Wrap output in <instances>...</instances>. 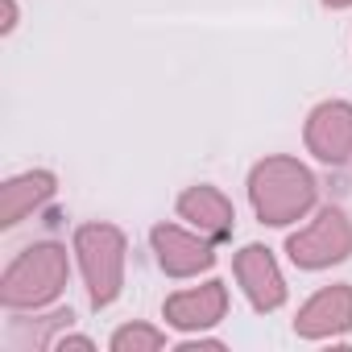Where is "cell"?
<instances>
[{
    "instance_id": "obj_1",
    "label": "cell",
    "mask_w": 352,
    "mask_h": 352,
    "mask_svg": "<svg viewBox=\"0 0 352 352\" xmlns=\"http://www.w3.org/2000/svg\"><path fill=\"white\" fill-rule=\"evenodd\" d=\"M315 199H319L315 174L290 153L261 157L249 170V204L265 228H286V224L307 220Z\"/></svg>"
},
{
    "instance_id": "obj_2",
    "label": "cell",
    "mask_w": 352,
    "mask_h": 352,
    "mask_svg": "<svg viewBox=\"0 0 352 352\" xmlns=\"http://www.w3.org/2000/svg\"><path fill=\"white\" fill-rule=\"evenodd\" d=\"M67 278H71L67 249L54 241H38L9 261L5 278H0V302L9 311H42L67 290Z\"/></svg>"
},
{
    "instance_id": "obj_3",
    "label": "cell",
    "mask_w": 352,
    "mask_h": 352,
    "mask_svg": "<svg viewBox=\"0 0 352 352\" xmlns=\"http://www.w3.org/2000/svg\"><path fill=\"white\" fill-rule=\"evenodd\" d=\"M124 257L129 241L116 224H79L75 228V261L87 282V298L96 311L112 307L124 290Z\"/></svg>"
},
{
    "instance_id": "obj_4",
    "label": "cell",
    "mask_w": 352,
    "mask_h": 352,
    "mask_svg": "<svg viewBox=\"0 0 352 352\" xmlns=\"http://www.w3.org/2000/svg\"><path fill=\"white\" fill-rule=\"evenodd\" d=\"M286 253L298 270H327L352 257V220L340 208H323L307 228L290 232Z\"/></svg>"
},
{
    "instance_id": "obj_5",
    "label": "cell",
    "mask_w": 352,
    "mask_h": 352,
    "mask_svg": "<svg viewBox=\"0 0 352 352\" xmlns=\"http://www.w3.org/2000/svg\"><path fill=\"white\" fill-rule=\"evenodd\" d=\"M149 245L157 253V265L166 278H199L216 265V241L195 232V228H179V224H153L149 228Z\"/></svg>"
},
{
    "instance_id": "obj_6",
    "label": "cell",
    "mask_w": 352,
    "mask_h": 352,
    "mask_svg": "<svg viewBox=\"0 0 352 352\" xmlns=\"http://www.w3.org/2000/svg\"><path fill=\"white\" fill-rule=\"evenodd\" d=\"M307 153H315L327 166H344L352 157V104L348 100H323L311 108L302 124Z\"/></svg>"
},
{
    "instance_id": "obj_7",
    "label": "cell",
    "mask_w": 352,
    "mask_h": 352,
    "mask_svg": "<svg viewBox=\"0 0 352 352\" xmlns=\"http://www.w3.org/2000/svg\"><path fill=\"white\" fill-rule=\"evenodd\" d=\"M348 331H352V286L348 282L315 290L294 315V336L298 340H336V336H348Z\"/></svg>"
},
{
    "instance_id": "obj_8",
    "label": "cell",
    "mask_w": 352,
    "mask_h": 352,
    "mask_svg": "<svg viewBox=\"0 0 352 352\" xmlns=\"http://www.w3.org/2000/svg\"><path fill=\"white\" fill-rule=\"evenodd\" d=\"M232 270H236V282H241V290H245V298H249L253 311L270 315V311H278V307L286 302V278H282V270H278L274 249H265V245H245V249L236 253Z\"/></svg>"
},
{
    "instance_id": "obj_9",
    "label": "cell",
    "mask_w": 352,
    "mask_h": 352,
    "mask_svg": "<svg viewBox=\"0 0 352 352\" xmlns=\"http://www.w3.org/2000/svg\"><path fill=\"white\" fill-rule=\"evenodd\" d=\"M224 315H228V286L220 278H212L204 286H191V290H179L162 302V319L179 331H208Z\"/></svg>"
},
{
    "instance_id": "obj_10",
    "label": "cell",
    "mask_w": 352,
    "mask_h": 352,
    "mask_svg": "<svg viewBox=\"0 0 352 352\" xmlns=\"http://www.w3.org/2000/svg\"><path fill=\"white\" fill-rule=\"evenodd\" d=\"M179 216H183L195 232H204V236H212V241H228L232 228H236V208H232V199H228L220 187H212V183L187 187V191L179 195Z\"/></svg>"
},
{
    "instance_id": "obj_11",
    "label": "cell",
    "mask_w": 352,
    "mask_h": 352,
    "mask_svg": "<svg viewBox=\"0 0 352 352\" xmlns=\"http://www.w3.org/2000/svg\"><path fill=\"white\" fill-rule=\"evenodd\" d=\"M58 191V179L50 170H25L0 187V228H17L25 216H34L38 208H46Z\"/></svg>"
},
{
    "instance_id": "obj_12",
    "label": "cell",
    "mask_w": 352,
    "mask_h": 352,
    "mask_svg": "<svg viewBox=\"0 0 352 352\" xmlns=\"http://www.w3.org/2000/svg\"><path fill=\"white\" fill-rule=\"evenodd\" d=\"M108 344H112V352H157V348H166V331H157L149 323H124L112 331Z\"/></svg>"
},
{
    "instance_id": "obj_13",
    "label": "cell",
    "mask_w": 352,
    "mask_h": 352,
    "mask_svg": "<svg viewBox=\"0 0 352 352\" xmlns=\"http://www.w3.org/2000/svg\"><path fill=\"white\" fill-rule=\"evenodd\" d=\"M50 348H54V352H67V348H83V352H87V348H96V344H91L87 336H67V331H58V340H54Z\"/></svg>"
},
{
    "instance_id": "obj_14",
    "label": "cell",
    "mask_w": 352,
    "mask_h": 352,
    "mask_svg": "<svg viewBox=\"0 0 352 352\" xmlns=\"http://www.w3.org/2000/svg\"><path fill=\"white\" fill-rule=\"evenodd\" d=\"M0 9H5V21H0V34H13V30H17V0H0Z\"/></svg>"
},
{
    "instance_id": "obj_15",
    "label": "cell",
    "mask_w": 352,
    "mask_h": 352,
    "mask_svg": "<svg viewBox=\"0 0 352 352\" xmlns=\"http://www.w3.org/2000/svg\"><path fill=\"white\" fill-rule=\"evenodd\" d=\"M323 9H352V0H323Z\"/></svg>"
}]
</instances>
